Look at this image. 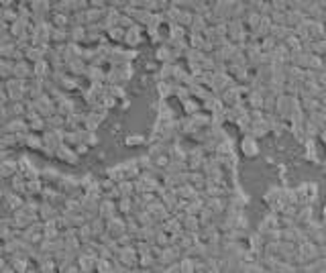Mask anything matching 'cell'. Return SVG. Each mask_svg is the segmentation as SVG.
<instances>
[{
	"label": "cell",
	"mask_w": 326,
	"mask_h": 273,
	"mask_svg": "<svg viewBox=\"0 0 326 273\" xmlns=\"http://www.w3.org/2000/svg\"><path fill=\"white\" fill-rule=\"evenodd\" d=\"M241 151H243L247 157H257V155H259V145H257L255 137L247 135V137L241 141Z\"/></svg>",
	"instance_id": "6da1fadb"
},
{
	"label": "cell",
	"mask_w": 326,
	"mask_h": 273,
	"mask_svg": "<svg viewBox=\"0 0 326 273\" xmlns=\"http://www.w3.org/2000/svg\"><path fill=\"white\" fill-rule=\"evenodd\" d=\"M124 43L130 45V47H135V45L141 43V29H139L137 25L128 27V29L124 31Z\"/></svg>",
	"instance_id": "7a4b0ae2"
},
{
	"label": "cell",
	"mask_w": 326,
	"mask_h": 273,
	"mask_svg": "<svg viewBox=\"0 0 326 273\" xmlns=\"http://www.w3.org/2000/svg\"><path fill=\"white\" fill-rule=\"evenodd\" d=\"M14 174H18L14 161H0V178H14Z\"/></svg>",
	"instance_id": "3957f363"
},
{
	"label": "cell",
	"mask_w": 326,
	"mask_h": 273,
	"mask_svg": "<svg viewBox=\"0 0 326 273\" xmlns=\"http://www.w3.org/2000/svg\"><path fill=\"white\" fill-rule=\"evenodd\" d=\"M141 143H145L143 135H128V139H126V145H128V147H133V145H141Z\"/></svg>",
	"instance_id": "5b68a950"
},
{
	"label": "cell",
	"mask_w": 326,
	"mask_h": 273,
	"mask_svg": "<svg viewBox=\"0 0 326 273\" xmlns=\"http://www.w3.org/2000/svg\"><path fill=\"white\" fill-rule=\"evenodd\" d=\"M184 108H186L188 114H196V112L200 110V106H196V100H192V98H188V100L184 102Z\"/></svg>",
	"instance_id": "277c9868"
}]
</instances>
